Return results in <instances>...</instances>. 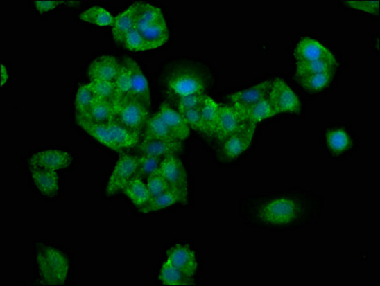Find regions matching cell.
<instances>
[{
	"label": "cell",
	"mask_w": 380,
	"mask_h": 286,
	"mask_svg": "<svg viewBox=\"0 0 380 286\" xmlns=\"http://www.w3.org/2000/svg\"><path fill=\"white\" fill-rule=\"evenodd\" d=\"M321 211L319 197L306 191H287L252 197L243 207L252 224L268 229H291L310 224Z\"/></svg>",
	"instance_id": "1"
},
{
	"label": "cell",
	"mask_w": 380,
	"mask_h": 286,
	"mask_svg": "<svg viewBox=\"0 0 380 286\" xmlns=\"http://www.w3.org/2000/svg\"><path fill=\"white\" fill-rule=\"evenodd\" d=\"M135 29L140 33L148 50L164 46L169 39V31L163 12L154 5L137 2Z\"/></svg>",
	"instance_id": "2"
},
{
	"label": "cell",
	"mask_w": 380,
	"mask_h": 286,
	"mask_svg": "<svg viewBox=\"0 0 380 286\" xmlns=\"http://www.w3.org/2000/svg\"><path fill=\"white\" fill-rule=\"evenodd\" d=\"M207 83L209 80L204 71L195 66L175 67L166 80L169 89L181 98L191 93H204Z\"/></svg>",
	"instance_id": "3"
},
{
	"label": "cell",
	"mask_w": 380,
	"mask_h": 286,
	"mask_svg": "<svg viewBox=\"0 0 380 286\" xmlns=\"http://www.w3.org/2000/svg\"><path fill=\"white\" fill-rule=\"evenodd\" d=\"M37 267L43 282L51 285H63L69 273V262L62 251L44 247L37 253Z\"/></svg>",
	"instance_id": "4"
},
{
	"label": "cell",
	"mask_w": 380,
	"mask_h": 286,
	"mask_svg": "<svg viewBox=\"0 0 380 286\" xmlns=\"http://www.w3.org/2000/svg\"><path fill=\"white\" fill-rule=\"evenodd\" d=\"M149 118L148 108L139 101L131 100H124L116 110L115 120L124 127L132 131L136 135H143L146 121Z\"/></svg>",
	"instance_id": "5"
},
{
	"label": "cell",
	"mask_w": 380,
	"mask_h": 286,
	"mask_svg": "<svg viewBox=\"0 0 380 286\" xmlns=\"http://www.w3.org/2000/svg\"><path fill=\"white\" fill-rule=\"evenodd\" d=\"M159 170L171 184V188L181 195L182 204H187L189 196V181L182 161L175 156V154H171L164 157Z\"/></svg>",
	"instance_id": "6"
},
{
	"label": "cell",
	"mask_w": 380,
	"mask_h": 286,
	"mask_svg": "<svg viewBox=\"0 0 380 286\" xmlns=\"http://www.w3.org/2000/svg\"><path fill=\"white\" fill-rule=\"evenodd\" d=\"M275 115L279 114H297L300 111V101L290 86L281 78L273 82L272 89L268 95Z\"/></svg>",
	"instance_id": "7"
},
{
	"label": "cell",
	"mask_w": 380,
	"mask_h": 286,
	"mask_svg": "<svg viewBox=\"0 0 380 286\" xmlns=\"http://www.w3.org/2000/svg\"><path fill=\"white\" fill-rule=\"evenodd\" d=\"M137 166H138V157L121 154L109 179L107 186H106V194L112 196L123 191L126 184L135 178Z\"/></svg>",
	"instance_id": "8"
},
{
	"label": "cell",
	"mask_w": 380,
	"mask_h": 286,
	"mask_svg": "<svg viewBox=\"0 0 380 286\" xmlns=\"http://www.w3.org/2000/svg\"><path fill=\"white\" fill-rule=\"evenodd\" d=\"M124 63L128 65L130 71L131 86L128 98L139 101L149 109L151 103L150 90H149L148 80L144 77L140 65L132 58L129 57L126 58Z\"/></svg>",
	"instance_id": "9"
},
{
	"label": "cell",
	"mask_w": 380,
	"mask_h": 286,
	"mask_svg": "<svg viewBox=\"0 0 380 286\" xmlns=\"http://www.w3.org/2000/svg\"><path fill=\"white\" fill-rule=\"evenodd\" d=\"M235 111H236L241 121L245 123L248 136L252 139L253 135H254L257 124L275 116L268 98H265V100H261L260 102L250 106V107L238 109Z\"/></svg>",
	"instance_id": "10"
},
{
	"label": "cell",
	"mask_w": 380,
	"mask_h": 286,
	"mask_svg": "<svg viewBox=\"0 0 380 286\" xmlns=\"http://www.w3.org/2000/svg\"><path fill=\"white\" fill-rule=\"evenodd\" d=\"M121 64L112 55H101L90 63L88 75L91 80L116 82L120 75Z\"/></svg>",
	"instance_id": "11"
},
{
	"label": "cell",
	"mask_w": 380,
	"mask_h": 286,
	"mask_svg": "<svg viewBox=\"0 0 380 286\" xmlns=\"http://www.w3.org/2000/svg\"><path fill=\"white\" fill-rule=\"evenodd\" d=\"M244 124L232 106L220 105L214 136L219 141H224L230 136L236 134Z\"/></svg>",
	"instance_id": "12"
},
{
	"label": "cell",
	"mask_w": 380,
	"mask_h": 286,
	"mask_svg": "<svg viewBox=\"0 0 380 286\" xmlns=\"http://www.w3.org/2000/svg\"><path fill=\"white\" fill-rule=\"evenodd\" d=\"M272 86L273 82H265L248 88L247 90L232 93L229 97L230 100L232 101V107L238 110V109H244L257 105L261 100L268 98Z\"/></svg>",
	"instance_id": "13"
},
{
	"label": "cell",
	"mask_w": 380,
	"mask_h": 286,
	"mask_svg": "<svg viewBox=\"0 0 380 286\" xmlns=\"http://www.w3.org/2000/svg\"><path fill=\"white\" fill-rule=\"evenodd\" d=\"M72 163V157L67 152L60 150H47L40 152L32 157L30 161L31 168L49 169V170H62L67 168Z\"/></svg>",
	"instance_id": "14"
},
{
	"label": "cell",
	"mask_w": 380,
	"mask_h": 286,
	"mask_svg": "<svg viewBox=\"0 0 380 286\" xmlns=\"http://www.w3.org/2000/svg\"><path fill=\"white\" fill-rule=\"evenodd\" d=\"M296 63L310 62L320 60H336L333 54L320 43L311 39H304L298 42L293 53Z\"/></svg>",
	"instance_id": "15"
},
{
	"label": "cell",
	"mask_w": 380,
	"mask_h": 286,
	"mask_svg": "<svg viewBox=\"0 0 380 286\" xmlns=\"http://www.w3.org/2000/svg\"><path fill=\"white\" fill-rule=\"evenodd\" d=\"M167 260L190 278L193 277L198 267V262L193 250L184 245L172 247L169 251Z\"/></svg>",
	"instance_id": "16"
},
{
	"label": "cell",
	"mask_w": 380,
	"mask_h": 286,
	"mask_svg": "<svg viewBox=\"0 0 380 286\" xmlns=\"http://www.w3.org/2000/svg\"><path fill=\"white\" fill-rule=\"evenodd\" d=\"M137 152L141 156L164 157L179 153L182 150V143H169L161 139H141L137 146Z\"/></svg>",
	"instance_id": "17"
},
{
	"label": "cell",
	"mask_w": 380,
	"mask_h": 286,
	"mask_svg": "<svg viewBox=\"0 0 380 286\" xmlns=\"http://www.w3.org/2000/svg\"><path fill=\"white\" fill-rule=\"evenodd\" d=\"M80 120L108 125L115 118V109L110 101L98 98L85 113L77 115Z\"/></svg>",
	"instance_id": "18"
},
{
	"label": "cell",
	"mask_w": 380,
	"mask_h": 286,
	"mask_svg": "<svg viewBox=\"0 0 380 286\" xmlns=\"http://www.w3.org/2000/svg\"><path fill=\"white\" fill-rule=\"evenodd\" d=\"M32 178L40 193L49 197L55 196L60 189L58 171L49 169L32 168Z\"/></svg>",
	"instance_id": "19"
},
{
	"label": "cell",
	"mask_w": 380,
	"mask_h": 286,
	"mask_svg": "<svg viewBox=\"0 0 380 286\" xmlns=\"http://www.w3.org/2000/svg\"><path fill=\"white\" fill-rule=\"evenodd\" d=\"M158 113L178 141H182L189 138L190 128L182 120L181 114L176 112L166 103L161 106Z\"/></svg>",
	"instance_id": "20"
},
{
	"label": "cell",
	"mask_w": 380,
	"mask_h": 286,
	"mask_svg": "<svg viewBox=\"0 0 380 286\" xmlns=\"http://www.w3.org/2000/svg\"><path fill=\"white\" fill-rule=\"evenodd\" d=\"M141 136V139H161L169 143H182L176 138L171 129L167 127L159 113L149 116Z\"/></svg>",
	"instance_id": "21"
},
{
	"label": "cell",
	"mask_w": 380,
	"mask_h": 286,
	"mask_svg": "<svg viewBox=\"0 0 380 286\" xmlns=\"http://www.w3.org/2000/svg\"><path fill=\"white\" fill-rule=\"evenodd\" d=\"M252 141V139L248 136L247 126L245 123L236 134L230 136V138L224 141L222 149L223 155L229 159H236L250 148Z\"/></svg>",
	"instance_id": "22"
},
{
	"label": "cell",
	"mask_w": 380,
	"mask_h": 286,
	"mask_svg": "<svg viewBox=\"0 0 380 286\" xmlns=\"http://www.w3.org/2000/svg\"><path fill=\"white\" fill-rule=\"evenodd\" d=\"M114 39L119 44H123L126 35L135 28V4L131 5L126 11L114 19L112 26Z\"/></svg>",
	"instance_id": "23"
},
{
	"label": "cell",
	"mask_w": 380,
	"mask_h": 286,
	"mask_svg": "<svg viewBox=\"0 0 380 286\" xmlns=\"http://www.w3.org/2000/svg\"><path fill=\"white\" fill-rule=\"evenodd\" d=\"M77 123L78 124V126H80V127L86 132V133L89 134L92 138L97 139L101 143L105 144V145L110 148L111 150L118 152L121 155V154H123V150H121V149L116 145L115 141H114L107 125H105V124L89 123V121L80 120V118H77Z\"/></svg>",
	"instance_id": "24"
},
{
	"label": "cell",
	"mask_w": 380,
	"mask_h": 286,
	"mask_svg": "<svg viewBox=\"0 0 380 286\" xmlns=\"http://www.w3.org/2000/svg\"><path fill=\"white\" fill-rule=\"evenodd\" d=\"M107 126L114 141H115L116 145L121 150H123V149L135 148L140 143L141 136L136 135L135 133H133L129 129L124 127L118 121L114 120Z\"/></svg>",
	"instance_id": "25"
},
{
	"label": "cell",
	"mask_w": 380,
	"mask_h": 286,
	"mask_svg": "<svg viewBox=\"0 0 380 286\" xmlns=\"http://www.w3.org/2000/svg\"><path fill=\"white\" fill-rule=\"evenodd\" d=\"M123 191L138 208H141L144 205L148 204L151 199V195L149 193L146 184H144V179L137 178V177L126 184Z\"/></svg>",
	"instance_id": "26"
},
{
	"label": "cell",
	"mask_w": 380,
	"mask_h": 286,
	"mask_svg": "<svg viewBox=\"0 0 380 286\" xmlns=\"http://www.w3.org/2000/svg\"><path fill=\"white\" fill-rule=\"evenodd\" d=\"M338 68L336 60H320L310 62L296 63V77L321 74L326 72H336Z\"/></svg>",
	"instance_id": "27"
},
{
	"label": "cell",
	"mask_w": 380,
	"mask_h": 286,
	"mask_svg": "<svg viewBox=\"0 0 380 286\" xmlns=\"http://www.w3.org/2000/svg\"><path fill=\"white\" fill-rule=\"evenodd\" d=\"M178 202H182V204L181 195L178 192L175 191V190H169L166 193L151 197L150 201L146 205H144L143 207H141V208H139V210L141 213L146 214V213L156 212L167 208V207H171L172 205L178 204Z\"/></svg>",
	"instance_id": "28"
},
{
	"label": "cell",
	"mask_w": 380,
	"mask_h": 286,
	"mask_svg": "<svg viewBox=\"0 0 380 286\" xmlns=\"http://www.w3.org/2000/svg\"><path fill=\"white\" fill-rule=\"evenodd\" d=\"M159 278H161L162 283L166 285L181 286L193 285L192 278L184 274L178 268L175 267L169 260H166V262L162 267Z\"/></svg>",
	"instance_id": "29"
},
{
	"label": "cell",
	"mask_w": 380,
	"mask_h": 286,
	"mask_svg": "<svg viewBox=\"0 0 380 286\" xmlns=\"http://www.w3.org/2000/svg\"><path fill=\"white\" fill-rule=\"evenodd\" d=\"M115 97H114L113 106L115 109V115L116 110L120 107L124 100H128L129 93H130V71L126 63L121 64L120 75L116 78Z\"/></svg>",
	"instance_id": "30"
},
{
	"label": "cell",
	"mask_w": 380,
	"mask_h": 286,
	"mask_svg": "<svg viewBox=\"0 0 380 286\" xmlns=\"http://www.w3.org/2000/svg\"><path fill=\"white\" fill-rule=\"evenodd\" d=\"M334 72L321 73V74L306 75V77L297 78L304 89L309 92H322L333 80Z\"/></svg>",
	"instance_id": "31"
},
{
	"label": "cell",
	"mask_w": 380,
	"mask_h": 286,
	"mask_svg": "<svg viewBox=\"0 0 380 286\" xmlns=\"http://www.w3.org/2000/svg\"><path fill=\"white\" fill-rule=\"evenodd\" d=\"M80 17L83 21L98 25V26H112L114 19H115L107 10L100 6L91 7L82 12Z\"/></svg>",
	"instance_id": "32"
},
{
	"label": "cell",
	"mask_w": 380,
	"mask_h": 286,
	"mask_svg": "<svg viewBox=\"0 0 380 286\" xmlns=\"http://www.w3.org/2000/svg\"><path fill=\"white\" fill-rule=\"evenodd\" d=\"M219 106L209 96L207 97L205 105L202 106L201 114L205 126H206L207 135L214 136L218 120V113H219Z\"/></svg>",
	"instance_id": "33"
},
{
	"label": "cell",
	"mask_w": 380,
	"mask_h": 286,
	"mask_svg": "<svg viewBox=\"0 0 380 286\" xmlns=\"http://www.w3.org/2000/svg\"><path fill=\"white\" fill-rule=\"evenodd\" d=\"M327 144L334 153L342 154L351 146V139L345 130L336 129L327 134Z\"/></svg>",
	"instance_id": "34"
},
{
	"label": "cell",
	"mask_w": 380,
	"mask_h": 286,
	"mask_svg": "<svg viewBox=\"0 0 380 286\" xmlns=\"http://www.w3.org/2000/svg\"><path fill=\"white\" fill-rule=\"evenodd\" d=\"M137 157H138V166H137L135 177L141 179H146L150 175L158 171L164 159L159 157L141 155Z\"/></svg>",
	"instance_id": "35"
},
{
	"label": "cell",
	"mask_w": 380,
	"mask_h": 286,
	"mask_svg": "<svg viewBox=\"0 0 380 286\" xmlns=\"http://www.w3.org/2000/svg\"><path fill=\"white\" fill-rule=\"evenodd\" d=\"M98 100V96L94 92L92 88L88 84L80 86L76 96V110L77 115H82L85 113L93 105V103Z\"/></svg>",
	"instance_id": "36"
},
{
	"label": "cell",
	"mask_w": 380,
	"mask_h": 286,
	"mask_svg": "<svg viewBox=\"0 0 380 286\" xmlns=\"http://www.w3.org/2000/svg\"><path fill=\"white\" fill-rule=\"evenodd\" d=\"M146 186H148L151 197L166 193V192L169 191V190H173L171 188V184L167 182L166 178H164L159 170L150 175V176L146 179Z\"/></svg>",
	"instance_id": "37"
},
{
	"label": "cell",
	"mask_w": 380,
	"mask_h": 286,
	"mask_svg": "<svg viewBox=\"0 0 380 286\" xmlns=\"http://www.w3.org/2000/svg\"><path fill=\"white\" fill-rule=\"evenodd\" d=\"M179 113L181 114L182 120H184V123L187 124L189 128L207 135L206 126H205L202 118L201 108L190 109V110L182 111Z\"/></svg>",
	"instance_id": "38"
},
{
	"label": "cell",
	"mask_w": 380,
	"mask_h": 286,
	"mask_svg": "<svg viewBox=\"0 0 380 286\" xmlns=\"http://www.w3.org/2000/svg\"><path fill=\"white\" fill-rule=\"evenodd\" d=\"M89 85L98 98L113 103L114 97H115V82H105V80H91Z\"/></svg>",
	"instance_id": "39"
},
{
	"label": "cell",
	"mask_w": 380,
	"mask_h": 286,
	"mask_svg": "<svg viewBox=\"0 0 380 286\" xmlns=\"http://www.w3.org/2000/svg\"><path fill=\"white\" fill-rule=\"evenodd\" d=\"M207 97L209 96L205 93H191V95L182 97L179 101V112L190 110V109L202 108V106L206 102Z\"/></svg>",
	"instance_id": "40"
},
{
	"label": "cell",
	"mask_w": 380,
	"mask_h": 286,
	"mask_svg": "<svg viewBox=\"0 0 380 286\" xmlns=\"http://www.w3.org/2000/svg\"><path fill=\"white\" fill-rule=\"evenodd\" d=\"M123 45L126 49L132 51V52H146V51H148L143 37H141L140 33L137 31L135 28L126 35Z\"/></svg>",
	"instance_id": "41"
},
{
	"label": "cell",
	"mask_w": 380,
	"mask_h": 286,
	"mask_svg": "<svg viewBox=\"0 0 380 286\" xmlns=\"http://www.w3.org/2000/svg\"><path fill=\"white\" fill-rule=\"evenodd\" d=\"M349 5H351L354 8L361 10V11L371 12H377L379 10V2H364V1H351L347 2Z\"/></svg>",
	"instance_id": "42"
},
{
	"label": "cell",
	"mask_w": 380,
	"mask_h": 286,
	"mask_svg": "<svg viewBox=\"0 0 380 286\" xmlns=\"http://www.w3.org/2000/svg\"><path fill=\"white\" fill-rule=\"evenodd\" d=\"M64 3V1H58V0H45V1H35V7L40 12H47Z\"/></svg>",
	"instance_id": "43"
},
{
	"label": "cell",
	"mask_w": 380,
	"mask_h": 286,
	"mask_svg": "<svg viewBox=\"0 0 380 286\" xmlns=\"http://www.w3.org/2000/svg\"><path fill=\"white\" fill-rule=\"evenodd\" d=\"M8 71H7L6 67L4 64L1 65V86L3 87L5 83L8 80Z\"/></svg>",
	"instance_id": "44"
}]
</instances>
